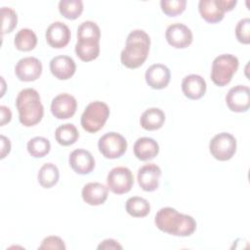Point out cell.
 <instances>
[{
	"mask_svg": "<svg viewBox=\"0 0 250 250\" xmlns=\"http://www.w3.org/2000/svg\"><path fill=\"white\" fill-rule=\"evenodd\" d=\"M228 107L234 112H245L250 106V90L248 86L236 85L226 96Z\"/></svg>",
	"mask_w": 250,
	"mask_h": 250,
	"instance_id": "obj_10",
	"label": "cell"
},
{
	"mask_svg": "<svg viewBox=\"0 0 250 250\" xmlns=\"http://www.w3.org/2000/svg\"><path fill=\"white\" fill-rule=\"evenodd\" d=\"M75 53L83 62H91L100 54V41L93 39H77Z\"/></svg>",
	"mask_w": 250,
	"mask_h": 250,
	"instance_id": "obj_22",
	"label": "cell"
},
{
	"mask_svg": "<svg viewBox=\"0 0 250 250\" xmlns=\"http://www.w3.org/2000/svg\"><path fill=\"white\" fill-rule=\"evenodd\" d=\"M165 122V114L158 107H150L143 112L140 118L141 126L147 131L160 129Z\"/></svg>",
	"mask_w": 250,
	"mask_h": 250,
	"instance_id": "obj_23",
	"label": "cell"
},
{
	"mask_svg": "<svg viewBox=\"0 0 250 250\" xmlns=\"http://www.w3.org/2000/svg\"><path fill=\"white\" fill-rule=\"evenodd\" d=\"M37 178L42 188H51L58 183L60 178V172L55 164L45 163L39 169Z\"/></svg>",
	"mask_w": 250,
	"mask_h": 250,
	"instance_id": "obj_24",
	"label": "cell"
},
{
	"mask_svg": "<svg viewBox=\"0 0 250 250\" xmlns=\"http://www.w3.org/2000/svg\"><path fill=\"white\" fill-rule=\"evenodd\" d=\"M235 36L242 44L250 42V19L244 18L240 20L235 26Z\"/></svg>",
	"mask_w": 250,
	"mask_h": 250,
	"instance_id": "obj_33",
	"label": "cell"
},
{
	"mask_svg": "<svg viewBox=\"0 0 250 250\" xmlns=\"http://www.w3.org/2000/svg\"><path fill=\"white\" fill-rule=\"evenodd\" d=\"M150 46L148 34L142 29L131 31L126 39V46L120 55L121 62L128 68L141 66L147 58Z\"/></svg>",
	"mask_w": 250,
	"mask_h": 250,
	"instance_id": "obj_2",
	"label": "cell"
},
{
	"mask_svg": "<svg viewBox=\"0 0 250 250\" xmlns=\"http://www.w3.org/2000/svg\"><path fill=\"white\" fill-rule=\"evenodd\" d=\"M182 91L187 98L198 100L202 98L206 92V82L198 74L187 75L182 81Z\"/></svg>",
	"mask_w": 250,
	"mask_h": 250,
	"instance_id": "obj_19",
	"label": "cell"
},
{
	"mask_svg": "<svg viewBox=\"0 0 250 250\" xmlns=\"http://www.w3.org/2000/svg\"><path fill=\"white\" fill-rule=\"evenodd\" d=\"M15 73L21 81H35L42 73V63L35 57L22 58L17 62L15 66Z\"/></svg>",
	"mask_w": 250,
	"mask_h": 250,
	"instance_id": "obj_11",
	"label": "cell"
},
{
	"mask_svg": "<svg viewBox=\"0 0 250 250\" xmlns=\"http://www.w3.org/2000/svg\"><path fill=\"white\" fill-rule=\"evenodd\" d=\"M68 162L72 170L80 175H86L95 168V159L92 153L83 148L74 149L68 158Z\"/></svg>",
	"mask_w": 250,
	"mask_h": 250,
	"instance_id": "obj_15",
	"label": "cell"
},
{
	"mask_svg": "<svg viewBox=\"0 0 250 250\" xmlns=\"http://www.w3.org/2000/svg\"><path fill=\"white\" fill-rule=\"evenodd\" d=\"M70 29L62 21H54L46 29L45 37L47 43L56 49L65 47L70 40Z\"/></svg>",
	"mask_w": 250,
	"mask_h": 250,
	"instance_id": "obj_13",
	"label": "cell"
},
{
	"mask_svg": "<svg viewBox=\"0 0 250 250\" xmlns=\"http://www.w3.org/2000/svg\"><path fill=\"white\" fill-rule=\"evenodd\" d=\"M0 113H1V122L0 125L4 126L6 123H9L12 118V112L9 107L5 105L0 106Z\"/></svg>",
	"mask_w": 250,
	"mask_h": 250,
	"instance_id": "obj_36",
	"label": "cell"
},
{
	"mask_svg": "<svg viewBox=\"0 0 250 250\" xmlns=\"http://www.w3.org/2000/svg\"><path fill=\"white\" fill-rule=\"evenodd\" d=\"M100 38L101 29L95 21H83L77 28V39H93L100 41Z\"/></svg>",
	"mask_w": 250,
	"mask_h": 250,
	"instance_id": "obj_30",
	"label": "cell"
},
{
	"mask_svg": "<svg viewBox=\"0 0 250 250\" xmlns=\"http://www.w3.org/2000/svg\"><path fill=\"white\" fill-rule=\"evenodd\" d=\"M109 116L108 105L100 101L90 103L81 115L82 128L89 133L101 130Z\"/></svg>",
	"mask_w": 250,
	"mask_h": 250,
	"instance_id": "obj_5",
	"label": "cell"
},
{
	"mask_svg": "<svg viewBox=\"0 0 250 250\" xmlns=\"http://www.w3.org/2000/svg\"><path fill=\"white\" fill-rule=\"evenodd\" d=\"M236 3H237L236 0H221V5L224 8L225 12L231 11L236 5Z\"/></svg>",
	"mask_w": 250,
	"mask_h": 250,
	"instance_id": "obj_38",
	"label": "cell"
},
{
	"mask_svg": "<svg viewBox=\"0 0 250 250\" xmlns=\"http://www.w3.org/2000/svg\"><path fill=\"white\" fill-rule=\"evenodd\" d=\"M161 169L154 163H148L138 170V183L145 191H153L158 188Z\"/></svg>",
	"mask_w": 250,
	"mask_h": 250,
	"instance_id": "obj_14",
	"label": "cell"
},
{
	"mask_svg": "<svg viewBox=\"0 0 250 250\" xmlns=\"http://www.w3.org/2000/svg\"><path fill=\"white\" fill-rule=\"evenodd\" d=\"M0 140H1V156L0 157L1 159H3L11 150V143H10V140L3 135L0 136Z\"/></svg>",
	"mask_w": 250,
	"mask_h": 250,
	"instance_id": "obj_37",
	"label": "cell"
},
{
	"mask_svg": "<svg viewBox=\"0 0 250 250\" xmlns=\"http://www.w3.org/2000/svg\"><path fill=\"white\" fill-rule=\"evenodd\" d=\"M50 70L56 78L67 80L75 73L76 64L68 56H56L50 62Z\"/></svg>",
	"mask_w": 250,
	"mask_h": 250,
	"instance_id": "obj_17",
	"label": "cell"
},
{
	"mask_svg": "<svg viewBox=\"0 0 250 250\" xmlns=\"http://www.w3.org/2000/svg\"><path fill=\"white\" fill-rule=\"evenodd\" d=\"M109 190L115 194H123L131 190L134 184V176L131 170L124 166L112 168L106 177Z\"/></svg>",
	"mask_w": 250,
	"mask_h": 250,
	"instance_id": "obj_8",
	"label": "cell"
},
{
	"mask_svg": "<svg viewBox=\"0 0 250 250\" xmlns=\"http://www.w3.org/2000/svg\"><path fill=\"white\" fill-rule=\"evenodd\" d=\"M146 81L152 89H164L170 82L171 73L169 68L162 63H154L146 71Z\"/></svg>",
	"mask_w": 250,
	"mask_h": 250,
	"instance_id": "obj_16",
	"label": "cell"
},
{
	"mask_svg": "<svg viewBox=\"0 0 250 250\" xmlns=\"http://www.w3.org/2000/svg\"><path fill=\"white\" fill-rule=\"evenodd\" d=\"M1 15H2V29H1L2 34L10 33L17 26V22H18L17 13L12 8L2 7Z\"/></svg>",
	"mask_w": 250,
	"mask_h": 250,
	"instance_id": "obj_32",
	"label": "cell"
},
{
	"mask_svg": "<svg viewBox=\"0 0 250 250\" xmlns=\"http://www.w3.org/2000/svg\"><path fill=\"white\" fill-rule=\"evenodd\" d=\"M187 6L186 0H161L160 7L162 12L168 17H176L182 14Z\"/></svg>",
	"mask_w": 250,
	"mask_h": 250,
	"instance_id": "obj_31",
	"label": "cell"
},
{
	"mask_svg": "<svg viewBox=\"0 0 250 250\" xmlns=\"http://www.w3.org/2000/svg\"><path fill=\"white\" fill-rule=\"evenodd\" d=\"M98 249H122V246L116 240L108 238L102 241L99 244Z\"/></svg>",
	"mask_w": 250,
	"mask_h": 250,
	"instance_id": "obj_35",
	"label": "cell"
},
{
	"mask_svg": "<svg viewBox=\"0 0 250 250\" xmlns=\"http://www.w3.org/2000/svg\"><path fill=\"white\" fill-rule=\"evenodd\" d=\"M165 38L169 45L177 49L188 47L192 42V32L184 23L175 22L170 24L165 32Z\"/></svg>",
	"mask_w": 250,
	"mask_h": 250,
	"instance_id": "obj_9",
	"label": "cell"
},
{
	"mask_svg": "<svg viewBox=\"0 0 250 250\" xmlns=\"http://www.w3.org/2000/svg\"><path fill=\"white\" fill-rule=\"evenodd\" d=\"M51 149V144L48 139L44 137H34L27 143L28 153L35 158L44 157L49 153Z\"/></svg>",
	"mask_w": 250,
	"mask_h": 250,
	"instance_id": "obj_28",
	"label": "cell"
},
{
	"mask_svg": "<svg viewBox=\"0 0 250 250\" xmlns=\"http://www.w3.org/2000/svg\"><path fill=\"white\" fill-rule=\"evenodd\" d=\"M154 223L158 229L174 236H189L196 229V222L191 216L179 213L172 207L161 208Z\"/></svg>",
	"mask_w": 250,
	"mask_h": 250,
	"instance_id": "obj_1",
	"label": "cell"
},
{
	"mask_svg": "<svg viewBox=\"0 0 250 250\" xmlns=\"http://www.w3.org/2000/svg\"><path fill=\"white\" fill-rule=\"evenodd\" d=\"M125 208L127 213L135 218L146 217L150 211V205L148 201L140 196H132L128 198L125 204Z\"/></svg>",
	"mask_w": 250,
	"mask_h": 250,
	"instance_id": "obj_27",
	"label": "cell"
},
{
	"mask_svg": "<svg viewBox=\"0 0 250 250\" xmlns=\"http://www.w3.org/2000/svg\"><path fill=\"white\" fill-rule=\"evenodd\" d=\"M238 59L231 54L216 57L212 62L211 79L219 87L229 84L238 68Z\"/></svg>",
	"mask_w": 250,
	"mask_h": 250,
	"instance_id": "obj_4",
	"label": "cell"
},
{
	"mask_svg": "<svg viewBox=\"0 0 250 250\" xmlns=\"http://www.w3.org/2000/svg\"><path fill=\"white\" fill-rule=\"evenodd\" d=\"M81 194L87 204L98 206L105 202L108 195V188L98 182L88 183L83 187Z\"/></svg>",
	"mask_w": 250,
	"mask_h": 250,
	"instance_id": "obj_18",
	"label": "cell"
},
{
	"mask_svg": "<svg viewBox=\"0 0 250 250\" xmlns=\"http://www.w3.org/2000/svg\"><path fill=\"white\" fill-rule=\"evenodd\" d=\"M158 152L159 146L157 142L151 138H140L134 145V154L138 159L142 161L153 159L158 154Z\"/></svg>",
	"mask_w": 250,
	"mask_h": 250,
	"instance_id": "obj_21",
	"label": "cell"
},
{
	"mask_svg": "<svg viewBox=\"0 0 250 250\" xmlns=\"http://www.w3.org/2000/svg\"><path fill=\"white\" fill-rule=\"evenodd\" d=\"M209 150L214 158L220 161L230 159L236 151V139L229 133L215 135L209 143Z\"/></svg>",
	"mask_w": 250,
	"mask_h": 250,
	"instance_id": "obj_6",
	"label": "cell"
},
{
	"mask_svg": "<svg viewBox=\"0 0 250 250\" xmlns=\"http://www.w3.org/2000/svg\"><path fill=\"white\" fill-rule=\"evenodd\" d=\"M59 11L65 19L75 20L83 12V2L81 0H61Z\"/></svg>",
	"mask_w": 250,
	"mask_h": 250,
	"instance_id": "obj_29",
	"label": "cell"
},
{
	"mask_svg": "<svg viewBox=\"0 0 250 250\" xmlns=\"http://www.w3.org/2000/svg\"><path fill=\"white\" fill-rule=\"evenodd\" d=\"M198 11L201 17L210 23L221 21L225 15L221 0H200L198 3Z\"/></svg>",
	"mask_w": 250,
	"mask_h": 250,
	"instance_id": "obj_20",
	"label": "cell"
},
{
	"mask_svg": "<svg viewBox=\"0 0 250 250\" xmlns=\"http://www.w3.org/2000/svg\"><path fill=\"white\" fill-rule=\"evenodd\" d=\"M76 108V99L66 93L58 95L51 103V112L58 119H67L72 117Z\"/></svg>",
	"mask_w": 250,
	"mask_h": 250,
	"instance_id": "obj_12",
	"label": "cell"
},
{
	"mask_svg": "<svg viewBox=\"0 0 250 250\" xmlns=\"http://www.w3.org/2000/svg\"><path fill=\"white\" fill-rule=\"evenodd\" d=\"M39 249H65V245L63 240L55 235L47 236L42 240L41 245L39 246Z\"/></svg>",
	"mask_w": 250,
	"mask_h": 250,
	"instance_id": "obj_34",
	"label": "cell"
},
{
	"mask_svg": "<svg viewBox=\"0 0 250 250\" xmlns=\"http://www.w3.org/2000/svg\"><path fill=\"white\" fill-rule=\"evenodd\" d=\"M20 122L25 127L38 124L44 114V107L38 92L32 88L21 90L16 99Z\"/></svg>",
	"mask_w": 250,
	"mask_h": 250,
	"instance_id": "obj_3",
	"label": "cell"
},
{
	"mask_svg": "<svg viewBox=\"0 0 250 250\" xmlns=\"http://www.w3.org/2000/svg\"><path fill=\"white\" fill-rule=\"evenodd\" d=\"M56 141L61 146L73 145L79 138V132L77 128L71 123H65L59 126L55 131Z\"/></svg>",
	"mask_w": 250,
	"mask_h": 250,
	"instance_id": "obj_25",
	"label": "cell"
},
{
	"mask_svg": "<svg viewBox=\"0 0 250 250\" xmlns=\"http://www.w3.org/2000/svg\"><path fill=\"white\" fill-rule=\"evenodd\" d=\"M98 146L100 152L105 158L115 159L125 153L127 149V141L122 135L116 132H109L100 138Z\"/></svg>",
	"mask_w": 250,
	"mask_h": 250,
	"instance_id": "obj_7",
	"label": "cell"
},
{
	"mask_svg": "<svg viewBox=\"0 0 250 250\" xmlns=\"http://www.w3.org/2000/svg\"><path fill=\"white\" fill-rule=\"evenodd\" d=\"M14 44L18 50L28 52L35 48L37 44V36L33 30L29 28H21L16 34Z\"/></svg>",
	"mask_w": 250,
	"mask_h": 250,
	"instance_id": "obj_26",
	"label": "cell"
}]
</instances>
